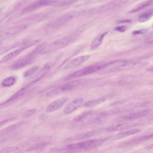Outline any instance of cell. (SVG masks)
<instances>
[{
	"label": "cell",
	"mask_w": 153,
	"mask_h": 153,
	"mask_svg": "<svg viewBox=\"0 0 153 153\" xmlns=\"http://www.w3.org/2000/svg\"><path fill=\"white\" fill-rule=\"evenodd\" d=\"M152 1H143L141 3H140L139 4L136 6L135 7L133 8L132 10H130L129 13H136V12H139V11H141L145 9L147 7H149L152 4Z\"/></svg>",
	"instance_id": "7402d4cb"
},
{
	"label": "cell",
	"mask_w": 153,
	"mask_h": 153,
	"mask_svg": "<svg viewBox=\"0 0 153 153\" xmlns=\"http://www.w3.org/2000/svg\"><path fill=\"white\" fill-rule=\"evenodd\" d=\"M74 87H75V85H73L72 83H68L55 88V89L52 91L49 94V95L50 96H52L59 94L71 90V89H73Z\"/></svg>",
	"instance_id": "4fadbf2b"
},
{
	"label": "cell",
	"mask_w": 153,
	"mask_h": 153,
	"mask_svg": "<svg viewBox=\"0 0 153 153\" xmlns=\"http://www.w3.org/2000/svg\"><path fill=\"white\" fill-rule=\"evenodd\" d=\"M45 1H36L35 3H33L32 5L27 7L24 10L23 13H27L32 12L36 10L37 9L41 7L45 6Z\"/></svg>",
	"instance_id": "e0dca14e"
},
{
	"label": "cell",
	"mask_w": 153,
	"mask_h": 153,
	"mask_svg": "<svg viewBox=\"0 0 153 153\" xmlns=\"http://www.w3.org/2000/svg\"><path fill=\"white\" fill-rule=\"evenodd\" d=\"M148 30L146 29H140V30H137L132 33L134 35L143 34L146 33L147 32Z\"/></svg>",
	"instance_id": "4dcf8cb0"
},
{
	"label": "cell",
	"mask_w": 153,
	"mask_h": 153,
	"mask_svg": "<svg viewBox=\"0 0 153 153\" xmlns=\"http://www.w3.org/2000/svg\"><path fill=\"white\" fill-rule=\"evenodd\" d=\"M76 15V14L75 13H69L60 16L50 21L48 23V26L52 27L61 26L73 19Z\"/></svg>",
	"instance_id": "277c9868"
},
{
	"label": "cell",
	"mask_w": 153,
	"mask_h": 153,
	"mask_svg": "<svg viewBox=\"0 0 153 153\" xmlns=\"http://www.w3.org/2000/svg\"><path fill=\"white\" fill-rule=\"evenodd\" d=\"M130 127V123H118V124L108 127L107 128V131L109 132H114V131L122 130L128 128Z\"/></svg>",
	"instance_id": "ac0fdd59"
},
{
	"label": "cell",
	"mask_w": 153,
	"mask_h": 153,
	"mask_svg": "<svg viewBox=\"0 0 153 153\" xmlns=\"http://www.w3.org/2000/svg\"><path fill=\"white\" fill-rule=\"evenodd\" d=\"M153 10L152 9H150L149 10H147L146 12L141 14L139 17L138 21L140 23H144L146 22L148 20L152 18L153 16Z\"/></svg>",
	"instance_id": "484cf974"
},
{
	"label": "cell",
	"mask_w": 153,
	"mask_h": 153,
	"mask_svg": "<svg viewBox=\"0 0 153 153\" xmlns=\"http://www.w3.org/2000/svg\"><path fill=\"white\" fill-rule=\"evenodd\" d=\"M27 27L26 25H20L7 28L0 32V41L7 39L25 30Z\"/></svg>",
	"instance_id": "8992f818"
},
{
	"label": "cell",
	"mask_w": 153,
	"mask_h": 153,
	"mask_svg": "<svg viewBox=\"0 0 153 153\" xmlns=\"http://www.w3.org/2000/svg\"><path fill=\"white\" fill-rule=\"evenodd\" d=\"M26 48L24 47H21L19 49H17L16 51H13L11 52L10 53L6 56L3 57L2 59H0V64H2L4 62L9 61L10 60L13 59L14 58L16 57L20 54V53L24 51V50H25Z\"/></svg>",
	"instance_id": "5bb4252c"
},
{
	"label": "cell",
	"mask_w": 153,
	"mask_h": 153,
	"mask_svg": "<svg viewBox=\"0 0 153 153\" xmlns=\"http://www.w3.org/2000/svg\"><path fill=\"white\" fill-rule=\"evenodd\" d=\"M103 66L100 65H94L88 66V67L76 71L73 73L68 75L64 78V80L66 81V80H69V79H76L77 78L87 76V75H90L94 72L99 71L102 68Z\"/></svg>",
	"instance_id": "3957f363"
},
{
	"label": "cell",
	"mask_w": 153,
	"mask_h": 153,
	"mask_svg": "<svg viewBox=\"0 0 153 153\" xmlns=\"http://www.w3.org/2000/svg\"><path fill=\"white\" fill-rule=\"evenodd\" d=\"M153 144H150L149 145H148L146 147V150H152L153 149Z\"/></svg>",
	"instance_id": "e575fe53"
},
{
	"label": "cell",
	"mask_w": 153,
	"mask_h": 153,
	"mask_svg": "<svg viewBox=\"0 0 153 153\" xmlns=\"http://www.w3.org/2000/svg\"><path fill=\"white\" fill-rule=\"evenodd\" d=\"M68 100V98L64 97L55 100L48 105L46 108V111L47 112H52L58 110L63 105L67 102Z\"/></svg>",
	"instance_id": "8fae6325"
},
{
	"label": "cell",
	"mask_w": 153,
	"mask_h": 153,
	"mask_svg": "<svg viewBox=\"0 0 153 153\" xmlns=\"http://www.w3.org/2000/svg\"><path fill=\"white\" fill-rule=\"evenodd\" d=\"M29 145L27 142H22L16 145L11 146L7 147L4 149L0 151V153H10L18 151L20 149H24Z\"/></svg>",
	"instance_id": "7c38bea8"
},
{
	"label": "cell",
	"mask_w": 153,
	"mask_h": 153,
	"mask_svg": "<svg viewBox=\"0 0 153 153\" xmlns=\"http://www.w3.org/2000/svg\"><path fill=\"white\" fill-rule=\"evenodd\" d=\"M28 88L26 86L25 87L23 88L22 89H20L19 91L18 92H17L16 94H15L13 96L11 97L8 100L7 102H11V101H14V100H16V99H17V98H19L20 97L23 96L24 94H25L27 90L28 89Z\"/></svg>",
	"instance_id": "f1b7e54d"
},
{
	"label": "cell",
	"mask_w": 153,
	"mask_h": 153,
	"mask_svg": "<svg viewBox=\"0 0 153 153\" xmlns=\"http://www.w3.org/2000/svg\"><path fill=\"white\" fill-rule=\"evenodd\" d=\"M95 132L94 131H89L87 133H83L79 135H77L73 136L68 139L70 141H77V140H82L86 139L91 137L94 135Z\"/></svg>",
	"instance_id": "ffe728a7"
},
{
	"label": "cell",
	"mask_w": 153,
	"mask_h": 153,
	"mask_svg": "<svg viewBox=\"0 0 153 153\" xmlns=\"http://www.w3.org/2000/svg\"><path fill=\"white\" fill-rule=\"evenodd\" d=\"M153 137L152 134L151 135H147V136H144L143 137H139L138 138L132 140L131 141H127L125 143H123L121 145H120V148H125L126 147H128L131 145H135L136 144L139 143V142H142L146 140L149 139L150 138H152Z\"/></svg>",
	"instance_id": "9a60e30c"
},
{
	"label": "cell",
	"mask_w": 153,
	"mask_h": 153,
	"mask_svg": "<svg viewBox=\"0 0 153 153\" xmlns=\"http://www.w3.org/2000/svg\"><path fill=\"white\" fill-rule=\"evenodd\" d=\"M84 100L82 98H78L72 100L64 107L63 112L65 114H68L74 112L80 107L83 104Z\"/></svg>",
	"instance_id": "ba28073f"
},
{
	"label": "cell",
	"mask_w": 153,
	"mask_h": 153,
	"mask_svg": "<svg viewBox=\"0 0 153 153\" xmlns=\"http://www.w3.org/2000/svg\"><path fill=\"white\" fill-rule=\"evenodd\" d=\"M107 138L93 139L67 145L63 149L68 152H83L94 149L99 146L107 140Z\"/></svg>",
	"instance_id": "7a4b0ae2"
},
{
	"label": "cell",
	"mask_w": 153,
	"mask_h": 153,
	"mask_svg": "<svg viewBox=\"0 0 153 153\" xmlns=\"http://www.w3.org/2000/svg\"><path fill=\"white\" fill-rule=\"evenodd\" d=\"M16 82V79L14 77H9L3 80L1 85L4 87H9L13 85Z\"/></svg>",
	"instance_id": "83f0119b"
},
{
	"label": "cell",
	"mask_w": 153,
	"mask_h": 153,
	"mask_svg": "<svg viewBox=\"0 0 153 153\" xmlns=\"http://www.w3.org/2000/svg\"><path fill=\"white\" fill-rule=\"evenodd\" d=\"M92 113V111L86 112L83 113L82 114H80L78 116L76 117L75 119V122H79L82 120H84L85 118H87L88 116L90 115Z\"/></svg>",
	"instance_id": "f546056e"
},
{
	"label": "cell",
	"mask_w": 153,
	"mask_h": 153,
	"mask_svg": "<svg viewBox=\"0 0 153 153\" xmlns=\"http://www.w3.org/2000/svg\"><path fill=\"white\" fill-rule=\"evenodd\" d=\"M91 57V55H84L77 57L71 60L68 63L66 64L64 68L65 69L71 68L74 67H76L84 62H85Z\"/></svg>",
	"instance_id": "30bf717a"
},
{
	"label": "cell",
	"mask_w": 153,
	"mask_h": 153,
	"mask_svg": "<svg viewBox=\"0 0 153 153\" xmlns=\"http://www.w3.org/2000/svg\"><path fill=\"white\" fill-rule=\"evenodd\" d=\"M141 131V130L140 129L136 128L120 132V133H119V134H117V135L114 136L113 137V140H118L121 139L129 137V136H131V135L137 134V133L140 132Z\"/></svg>",
	"instance_id": "2e32d148"
},
{
	"label": "cell",
	"mask_w": 153,
	"mask_h": 153,
	"mask_svg": "<svg viewBox=\"0 0 153 153\" xmlns=\"http://www.w3.org/2000/svg\"><path fill=\"white\" fill-rule=\"evenodd\" d=\"M127 29V27L125 26H118L116 28H115V30H117V31H119V32H125L126 30Z\"/></svg>",
	"instance_id": "1f68e13d"
},
{
	"label": "cell",
	"mask_w": 153,
	"mask_h": 153,
	"mask_svg": "<svg viewBox=\"0 0 153 153\" xmlns=\"http://www.w3.org/2000/svg\"><path fill=\"white\" fill-rule=\"evenodd\" d=\"M35 112L36 110H35V109L28 110V111H27L26 112V115H27V116H30V115L33 114Z\"/></svg>",
	"instance_id": "836d02e7"
},
{
	"label": "cell",
	"mask_w": 153,
	"mask_h": 153,
	"mask_svg": "<svg viewBox=\"0 0 153 153\" xmlns=\"http://www.w3.org/2000/svg\"><path fill=\"white\" fill-rule=\"evenodd\" d=\"M1 141H0V144H1Z\"/></svg>",
	"instance_id": "d590c367"
},
{
	"label": "cell",
	"mask_w": 153,
	"mask_h": 153,
	"mask_svg": "<svg viewBox=\"0 0 153 153\" xmlns=\"http://www.w3.org/2000/svg\"><path fill=\"white\" fill-rule=\"evenodd\" d=\"M123 1H114L113 2H110L107 4L104 5L102 7H100L99 10L101 11H106V10H109L111 9L114 8L115 7H118L121 4H123Z\"/></svg>",
	"instance_id": "d4e9b609"
},
{
	"label": "cell",
	"mask_w": 153,
	"mask_h": 153,
	"mask_svg": "<svg viewBox=\"0 0 153 153\" xmlns=\"http://www.w3.org/2000/svg\"><path fill=\"white\" fill-rule=\"evenodd\" d=\"M79 35L78 32H76L56 41L51 45V50H55L65 47L74 41Z\"/></svg>",
	"instance_id": "5b68a950"
},
{
	"label": "cell",
	"mask_w": 153,
	"mask_h": 153,
	"mask_svg": "<svg viewBox=\"0 0 153 153\" xmlns=\"http://www.w3.org/2000/svg\"><path fill=\"white\" fill-rule=\"evenodd\" d=\"M22 125V123H16V124L10 125V126H9V127H7L1 130L0 131V137L5 135V134H7V133L11 132V131H13L16 129L18 128L19 127H21Z\"/></svg>",
	"instance_id": "4316f807"
},
{
	"label": "cell",
	"mask_w": 153,
	"mask_h": 153,
	"mask_svg": "<svg viewBox=\"0 0 153 153\" xmlns=\"http://www.w3.org/2000/svg\"><path fill=\"white\" fill-rule=\"evenodd\" d=\"M41 70V68L39 66H35L26 71L24 74V76L26 78H33L39 74Z\"/></svg>",
	"instance_id": "d6986e66"
},
{
	"label": "cell",
	"mask_w": 153,
	"mask_h": 153,
	"mask_svg": "<svg viewBox=\"0 0 153 153\" xmlns=\"http://www.w3.org/2000/svg\"><path fill=\"white\" fill-rule=\"evenodd\" d=\"M105 98L104 97H100V98H97V99H93V100H89L87 101L83 104V107H90L92 106H95L102 103L105 101Z\"/></svg>",
	"instance_id": "cb8c5ba5"
},
{
	"label": "cell",
	"mask_w": 153,
	"mask_h": 153,
	"mask_svg": "<svg viewBox=\"0 0 153 153\" xmlns=\"http://www.w3.org/2000/svg\"><path fill=\"white\" fill-rule=\"evenodd\" d=\"M107 34V32H105L97 37L91 43V45H90L91 50H95L99 47L102 44L104 38Z\"/></svg>",
	"instance_id": "44dd1931"
},
{
	"label": "cell",
	"mask_w": 153,
	"mask_h": 153,
	"mask_svg": "<svg viewBox=\"0 0 153 153\" xmlns=\"http://www.w3.org/2000/svg\"><path fill=\"white\" fill-rule=\"evenodd\" d=\"M10 120H11V119H7V120H3L0 122V128H1V127H2L3 125L7 124V123H8L10 121Z\"/></svg>",
	"instance_id": "d6a6232c"
},
{
	"label": "cell",
	"mask_w": 153,
	"mask_h": 153,
	"mask_svg": "<svg viewBox=\"0 0 153 153\" xmlns=\"http://www.w3.org/2000/svg\"><path fill=\"white\" fill-rule=\"evenodd\" d=\"M151 110H144L128 114L122 116V120L124 121H133L147 116L151 113Z\"/></svg>",
	"instance_id": "9c48e42d"
},
{
	"label": "cell",
	"mask_w": 153,
	"mask_h": 153,
	"mask_svg": "<svg viewBox=\"0 0 153 153\" xmlns=\"http://www.w3.org/2000/svg\"><path fill=\"white\" fill-rule=\"evenodd\" d=\"M140 64L139 62L131 60H118L103 65L99 71L100 74H109L124 71L134 68Z\"/></svg>",
	"instance_id": "6da1fadb"
},
{
	"label": "cell",
	"mask_w": 153,
	"mask_h": 153,
	"mask_svg": "<svg viewBox=\"0 0 153 153\" xmlns=\"http://www.w3.org/2000/svg\"><path fill=\"white\" fill-rule=\"evenodd\" d=\"M71 1H46V6H52L55 7H64L71 5Z\"/></svg>",
	"instance_id": "603a6c76"
},
{
	"label": "cell",
	"mask_w": 153,
	"mask_h": 153,
	"mask_svg": "<svg viewBox=\"0 0 153 153\" xmlns=\"http://www.w3.org/2000/svg\"><path fill=\"white\" fill-rule=\"evenodd\" d=\"M37 52V51L34 52L30 55L19 60L11 66V69L13 70H18L29 65L33 62Z\"/></svg>",
	"instance_id": "52a82bcc"
}]
</instances>
